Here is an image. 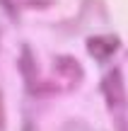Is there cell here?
<instances>
[{
    "label": "cell",
    "mask_w": 128,
    "mask_h": 131,
    "mask_svg": "<svg viewBox=\"0 0 128 131\" xmlns=\"http://www.w3.org/2000/svg\"><path fill=\"white\" fill-rule=\"evenodd\" d=\"M102 95H104L106 100V107L114 109V112H119V109L126 107V90H123V75H121V70H111V73H106V78L102 80Z\"/></svg>",
    "instance_id": "obj_1"
},
{
    "label": "cell",
    "mask_w": 128,
    "mask_h": 131,
    "mask_svg": "<svg viewBox=\"0 0 128 131\" xmlns=\"http://www.w3.org/2000/svg\"><path fill=\"white\" fill-rule=\"evenodd\" d=\"M116 46H119V39L116 37H92L90 41H87V49H90V53L94 58H109L111 53L116 51Z\"/></svg>",
    "instance_id": "obj_2"
},
{
    "label": "cell",
    "mask_w": 128,
    "mask_h": 131,
    "mask_svg": "<svg viewBox=\"0 0 128 131\" xmlns=\"http://www.w3.org/2000/svg\"><path fill=\"white\" fill-rule=\"evenodd\" d=\"M5 126V107H3V97H0V131Z\"/></svg>",
    "instance_id": "obj_3"
}]
</instances>
